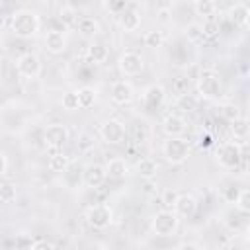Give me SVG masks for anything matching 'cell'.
<instances>
[{
	"mask_svg": "<svg viewBox=\"0 0 250 250\" xmlns=\"http://www.w3.org/2000/svg\"><path fill=\"white\" fill-rule=\"evenodd\" d=\"M12 33L21 37V39H29V37H35L39 33V27H41V20L37 16V12L29 10V8H21V10H16L12 14Z\"/></svg>",
	"mask_w": 250,
	"mask_h": 250,
	"instance_id": "6da1fadb",
	"label": "cell"
},
{
	"mask_svg": "<svg viewBox=\"0 0 250 250\" xmlns=\"http://www.w3.org/2000/svg\"><path fill=\"white\" fill-rule=\"evenodd\" d=\"M195 88H197L199 98L209 100V102H215L223 96V80H221L219 72L213 70V68H203L199 72Z\"/></svg>",
	"mask_w": 250,
	"mask_h": 250,
	"instance_id": "7a4b0ae2",
	"label": "cell"
},
{
	"mask_svg": "<svg viewBox=\"0 0 250 250\" xmlns=\"http://www.w3.org/2000/svg\"><path fill=\"white\" fill-rule=\"evenodd\" d=\"M189 143L182 137H166L162 143V156L170 164H184L189 158Z\"/></svg>",
	"mask_w": 250,
	"mask_h": 250,
	"instance_id": "3957f363",
	"label": "cell"
},
{
	"mask_svg": "<svg viewBox=\"0 0 250 250\" xmlns=\"http://www.w3.org/2000/svg\"><path fill=\"white\" fill-rule=\"evenodd\" d=\"M180 227V217L172 209L156 211L150 219V229L156 236H174Z\"/></svg>",
	"mask_w": 250,
	"mask_h": 250,
	"instance_id": "277c9868",
	"label": "cell"
},
{
	"mask_svg": "<svg viewBox=\"0 0 250 250\" xmlns=\"http://www.w3.org/2000/svg\"><path fill=\"white\" fill-rule=\"evenodd\" d=\"M242 160H244L242 146H240L236 141L225 143V145L219 148V152H217V162H219V166L225 168V170H236Z\"/></svg>",
	"mask_w": 250,
	"mask_h": 250,
	"instance_id": "5b68a950",
	"label": "cell"
},
{
	"mask_svg": "<svg viewBox=\"0 0 250 250\" xmlns=\"http://www.w3.org/2000/svg\"><path fill=\"white\" fill-rule=\"evenodd\" d=\"M86 221L90 227L102 230V229H107L113 221V211L107 203H96V205H90L88 211H86Z\"/></svg>",
	"mask_w": 250,
	"mask_h": 250,
	"instance_id": "8992f818",
	"label": "cell"
},
{
	"mask_svg": "<svg viewBox=\"0 0 250 250\" xmlns=\"http://www.w3.org/2000/svg\"><path fill=\"white\" fill-rule=\"evenodd\" d=\"M117 68H119V72H121L123 76H137V74L143 72L145 61H143V57H141L139 53H135V51H125V53H121L119 59H117Z\"/></svg>",
	"mask_w": 250,
	"mask_h": 250,
	"instance_id": "52a82bcc",
	"label": "cell"
},
{
	"mask_svg": "<svg viewBox=\"0 0 250 250\" xmlns=\"http://www.w3.org/2000/svg\"><path fill=\"white\" fill-rule=\"evenodd\" d=\"M16 70H18L20 76L33 80V78H37L41 74V59L35 53H31V51L29 53H23L16 61Z\"/></svg>",
	"mask_w": 250,
	"mask_h": 250,
	"instance_id": "ba28073f",
	"label": "cell"
},
{
	"mask_svg": "<svg viewBox=\"0 0 250 250\" xmlns=\"http://www.w3.org/2000/svg\"><path fill=\"white\" fill-rule=\"evenodd\" d=\"M100 137L107 145H119L125 139V125H123V121L113 119V117L105 119L100 125Z\"/></svg>",
	"mask_w": 250,
	"mask_h": 250,
	"instance_id": "9c48e42d",
	"label": "cell"
},
{
	"mask_svg": "<svg viewBox=\"0 0 250 250\" xmlns=\"http://www.w3.org/2000/svg\"><path fill=\"white\" fill-rule=\"evenodd\" d=\"M68 137H70V133H68L66 125H62V123H53V125H49V127L45 129V133H43V141H45V145H47L53 152H57L59 148H62L64 143L68 141Z\"/></svg>",
	"mask_w": 250,
	"mask_h": 250,
	"instance_id": "30bf717a",
	"label": "cell"
},
{
	"mask_svg": "<svg viewBox=\"0 0 250 250\" xmlns=\"http://www.w3.org/2000/svg\"><path fill=\"white\" fill-rule=\"evenodd\" d=\"M109 98L113 104L117 105H125V104H131L133 98H135V88L129 80H117L113 82L111 86V92H109Z\"/></svg>",
	"mask_w": 250,
	"mask_h": 250,
	"instance_id": "8fae6325",
	"label": "cell"
},
{
	"mask_svg": "<svg viewBox=\"0 0 250 250\" xmlns=\"http://www.w3.org/2000/svg\"><path fill=\"white\" fill-rule=\"evenodd\" d=\"M105 178H107V174H105V168L102 164L92 162V164H88V166L82 168V182L88 188H92V189L94 188H100L105 182Z\"/></svg>",
	"mask_w": 250,
	"mask_h": 250,
	"instance_id": "7c38bea8",
	"label": "cell"
},
{
	"mask_svg": "<svg viewBox=\"0 0 250 250\" xmlns=\"http://www.w3.org/2000/svg\"><path fill=\"white\" fill-rule=\"evenodd\" d=\"M162 131L166 137H182L188 131V123L182 115L178 113H168L162 119Z\"/></svg>",
	"mask_w": 250,
	"mask_h": 250,
	"instance_id": "4fadbf2b",
	"label": "cell"
},
{
	"mask_svg": "<svg viewBox=\"0 0 250 250\" xmlns=\"http://www.w3.org/2000/svg\"><path fill=\"white\" fill-rule=\"evenodd\" d=\"M164 98H166V90H164L160 84H152V86H148V88L145 90V94H143V104H145L146 109L154 111V109H158V107L164 104Z\"/></svg>",
	"mask_w": 250,
	"mask_h": 250,
	"instance_id": "5bb4252c",
	"label": "cell"
},
{
	"mask_svg": "<svg viewBox=\"0 0 250 250\" xmlns=\"http://www.w3.org/2000/svg\"><path fill=\"white\" fill-rule=\"evenodd\" d=\"M117 20H119L121 29H125V31H137L139 25H141V12H139L133 4H129V6L117 16Z\"/></svg>",
	"mask_w": 250,
	"mask_h": 250,
	"instance_id": "9a60e30c",
	"label": "cell"
},
{
	"mask_svg": "<svg viewBox=\"0 0 250 250\" xmlns=\"http://www.w3.org/2000/svg\"><path fill=\"white\" fill-rule=\"evenodd\" d=\"M45 49L51 55H61L66 49V35L61 29H49L45 35Z\"/></svg>",
	"mask_w": 250,
	"mask_h": 250,
	"instance_id": "2e32d148",
	"label": "cell"
},
{
	"mask_svg": "<svg viewBox=\"0 0 250 250\" xmlns=\"http://www.w3.org/2000/svg\"><path fill=\"white\" fill-rule=\"evenodd\" d=\"M172 211L178 215V217H191L195 211H197V199L191 195V193H180Z\"/></svg>",
	"mask_w": 250,
	"mask_h": 250,
	"instance_id": "e0dca14e",
	"label": "cell"
},
{
	"mask_svg": "<svg viewBox=\"0 0 250 250\" xmlns=\"http://www.w3.org/2000/svg\"><path fill=\"white\" fill-rule=\"evenodd\" d=\"M227 16H229V20H230L234 25L246 27V25H248V20H250V8H248V4H244V2H236V4H232V6L229 8Z\"/></svg>",
	"mask_w": 250,
	"mask_h": 250,
	"instance_id": "ac0fdd59",
	"label": "cell"
},
{
	"mask_svg": "<svg viewBox=\"0 0 250 250\" xmlns=\"http://www.w3.org/2000/svg\"><path fill=\"white\" fill-rule=\"evenodd\" d=\"M74 25H76L78 33H80L82 37H86V39H92V37H96V35L100 33V23H98V20L92 18V16H80Z\"/></svg>",
	"mask_w": 250,
	"mask_h": 250,
	"instance_id": "d6986e66",
	"label": "cell"
},
{
	"mask_svg": "<svg viewBox=\"0 0 250 250\" xmlns=\"http://www.w3.org/2000/svg\"><path fill=\"white\" fill-rule=\"evenodd\" d=\"M137 174L143 178V180H146V182H150V180H154L156 178V174H158V162L154 160V158H141L139 162H137Z\"/></svg>",
	"mask_w": 250,
	"mask_h": 250,
	"instance_id": "ffe728a7",
	"label": "cell"
},
{
	"mask_svg": "<svg viewBox=\"0 0 250 250\" xmlns=\"http://www.w3.org/2000/svg\"><path fill=\"white\" fill-rule=\"evenodd\" d=\"M104 168H105V174L109 178H113V180H121V178L127 176V162L123 158H119V156L109 158Z\"/></svg>",
	"mask_w": 250,
	"mask_h": 250,
	"instance_id": "44dd1931",
	"label": "cell"
},
{
	"mask_svg": "<svg viewBox=\"0 0 250 250\" xmlns=\"http://www.w3.org/2000/svg\"><path fill=\"white\" fill-rule=\"evenodd\" d=\"M62 180H64L66 188H70V189H74V188L82 182V168L78 166V162L70 160V164H68L66 170L62 172Z\"/></svg>",
	"mask_w": 250,
	"mask_h": 250,
	"instance_id": "7402d4cb",
	"label": "cell"
},
{
	"mask_svg": "<svg viewBox=\"0 0 250 250\" xmlns=\"http://www.w3.org/2000/svg\"><path fill=\"white\" fill-rule=\"evenodd\" d=\"M76 96H78V105H80V109L92 107V105L96 104V100H98V92H96L92 86H82V88L76 92Z\"/></svg>",
	"mask_w": 250,
	"mask_h": 250,
	"instance_id": "603a6c76",
	"label": "cell"
},
{
	"mask_svg": "<svg viewBox=\"0 0 250 250\" xmlns=\"http://www.w3.org/2000/svg\"><path fill=\"white\" fill-rule=\"evenodd\" d=\"M70 156H66V154H62V152H53L51 154V158H49V162H47V166H49V170L51 172H55V174H62L64 170H66V166L70 164Z\"/></svg>",
	"mask_w": 250,
	"mask_h": 250,
	"instance_id": "cb8c5ba5",
	"label": "cell"
},
{
	"mask_svg": "<svg viewBox=\"0 0 250 250\" xmlns=\"http://www.w3.org/2000/svg\"><path fill=\"white\" fill-rule=\"evenodd\" d=\"M88 57H90L94 62L102 64V62H105V61H107V57H109V49H107L104 43L94 41V43H90V45H88Z\"/></svg>",
	"mask_w": 250,
	"mask_h": 250,
	"instance_id": "d4e9b609",
	"label": "cell"
},
{
	"mask_svg": "<svg viewBox=\"0 0 250 250\" xmlns=\"http://www.w3.org/2000/svg\"><path fill=\"white\" fill-rule=\"evenodd\" d=\"M215 10H217V4L211 2V0H195V2H193V12H195L197 16H203L205 20L213 18Z\"/></svg>",
	"mask_w": 250,
	"mask_h": 250,
	"instance_id": "484cf974",
	"label": "cell"
},
{
	"mask_svg": "<svg viewBox=\"0 0 250 250\" xmlns=\"http://www.w3.org/2000/svg\"><path fill=\"white\" fill-rule=\"evenodd\" d=\"M230 133L234 139L244 141L248 137V119L246 117H238L234 121H230Z\"/></svg>",
	"mask_w": 250,
	"mask_h": 250,
	"instance_id": "4316f807",
	"label": "cell"
},
{
	"mask_svg": "<svg viewBox=\"0 0 250 250\" xmlns=\"http://www.w3.org/2000/svg\"><path fill=\"white\" fill-rule=\"evenodd\" d=\"M143 41H145L146 47H150V49H158V47H162V43H164V33H162L160 29H150V31L145 33Z\"/></svg>",
	"mask_w": 250,
	"mask_h": 250,
	"instance_id": "83f0119b",
	"label": "cell"
},
{
	"mask_svg": "<svg viewBox=\"0 0 250 250\" xmlns=\"http://www.w3.org/2000/svg\"><path fill=\"white\" fill-rule=\"evenodd\" d=\"M234 205H236L238 211L250 213V189H248V188H242V189L238 191V195H236V199H234Z\"/></svg>",
	"mask_w": 250,
	"mask_h": 250,
	"instance_id": "f1b7e54d",
	"label": "cell"
},
{
	"mask_svg": "<svg viewBox=\"0 0 250 250\" xmlns=\"http://www.w3.org/2000/svg\"><path fill=\"white\" fill-rule=\"evenodd\" d=\"M59 20L64 23V25H72V23H76V20H78V14H76V10L72 8V6H61V10H59Z\"/></svg>",
	"mask_w": 250,
	"mask_h": 250,
	"instance_id": "f546056e",
	"label": "cell"
},
{
	"mask_svg": "<svg viewBox=\"0 0 250 250\" xmlns=\"http://www.w3.org/2000/svg\"><path fill=\"white\" fill-rule=\"evenodd\" d=\"M16 199V186L12 182H0V201L12 203Z\"/></svg>",
	"mask_w": 250,
	"mask_h": 250,
	"instance_id": "4dcf8cb0",
	"label": "cell"
},
{
	"mask_svg": "<svg viewBox=\"0 0 250 250\" xmlns=\"http://www.w3.org/2000/svg\"><path fill=\"white\" fill-rule=\"evenodd\" d=\"M184 33H186V39L188 41H199V39H203L201 23H188L186 29H184Z\"/></svg>",
	"mask_w": 250,
	"mask_h": 250,
	"instance_id": "1f68e13d",
	"label": "cell"
},
{
	"mask_svg": "<svg viewBox=\"0 0 250 250\" xmlns=\"http://www.w3.org/2000/svg\"><path fill=\"white\" fill-rule=\"evenodd\" d=\"M172 90H174L178 96L189 94V92H188V90H189V78H188V76H178V78H174V82H172Z\"/></svg>",
	"mask_w": 250,
	"mask_h": 250,
	"instance_id": "d6a6232c",
	"label": "cell"
},
{
	"mask_svg": "<svg viewBox=\"0 0 250 250\" xmlns=\"http://www.w3.org/2000/svg\"><path fill=\"white\" fill-rule=\"evenodd\" d=\"M61 104H62V107H64V109H68V111L80 109V105H78V96H76V92H66V94L62 96V100H61Z\"/></svg>",
	"mask_w": 250,
	"mask_h": 250,
	"instance_id": "836d02e7",
	"label": "cell"
},
{
	"mask_svg": "<svg viewBox=\"0 0 250 250\" xmlns=\"http://www.w3.org/2000/svg\"><path fill=\"white\" fill-rule=\"evenodd\" d=\"M221 115L230 123V121H234V119L240 117V111H238V107L234 104H223L221 105Z\"/></svg>",
	"mask_w": 250,
	"mask_h": 250,
	"instance_id": "e575fe53",
	"label": "cell"
},
{
	"mask_svg": "<svg viewBox=\"0 0 250 250\" xmlns=\"http://www.w3.org/2000/svg\"><path fill=\"white\" fill-rule=\"evenodd\" d=\"M178 105L184 111H193L197 107V100L191 94H184V96H178Z\"/></svg>",
	"mask_w": 250,
	"mask_h": 250,
	"instance_id": "d590c367",
	"label": "cell"
},
{
	"mask_svg": "<svg viewBox=\"0 0 250 250\" xmlns=\"http://www.w3.org/2000/svg\"><path fill=\"white\" fill-rule=\"evenodd\" d=\"M201 31H203V37H215V35H217V31H219V23H217L213 18H209V20H205V21H203Z\"/></svg>",
	"mask_w": 250,
	"mask_h": 250,
	"instance_id": "8d00e7d4",
	"label": "cell"
},
{
	"mask_svg": "<svg viewBox=\"0 0 250 250\" xmlns=\"http://www.w3.org/2000/svg\"><path fill=\"white\" fill-rule=\"evenodd\" d=\"M76 146H78L80 152L90 150V148L94 146V139H92V135H88V133H80V135H78V143H76Z\"/></svg>",
	"mask_w": 250,
	"mask_h": 250,
	"instance_id": "74e56055",
	"label": "cell"
},
{
	"mask_svg": "<svg viewBox=\"0 0 250 250\" xmlns=\"http://www.w3.org/2000/svg\"><path fill=\"white\" fill-rule=\"evenodd\" d=\"M178 191L176 189H166L164 193H162V203H164V207L166 209H172L174 207V203H176V199H178Z\"/></svg>",
	"mask_w": 250,
	"mask_h": 250,
	"instance_id": "f35d334b",
	"label": "cell"
},
{
	"mask_svg": "<svg viewBox=\"0 0 250 250\" xmlns=\"http://www.w3.org/2000/svg\"><path fill=\"white\" fill-rule=\"evenodd\" d=\"M129 6V2H125V0H119V2H109V4H104V8H107L109 12H113L115 16H119L125 8Z\"/></svg>",
	"mask_w": 250,
	"mask_h": 250,
	"instance_id": "ab89813d",
	"label": "cell"
},
{
	"mask_svg": "<svg viewBox=\"0 0 250 250\" xmlns=\"http://www.w3.org/2000/svg\"><path fill=\"white\" fill-rule=\"evenodd\" d=\"M29 250H55V246H53L49 240H35V242L29 246Z\"/></svg>",
	"mask_w": 250,
	"mask_h": 250,
	"instance_id": "60d3db41",
	"label": "cell"
},
{
	"mask_svg": "<svg viewBox=\"0 0 250 250\" xmlns=\"http://www.w3.org/2000/svg\"><path fill=\"white\" fill-rule=\"evenodd\" d=\"M238 191H240V189H236L234 186H229V188L223 191V195H225L229 201H234V199H236V195H238Z\"/></svg>",
	"mask_w": 250,
	"mask_h": 250,
	"instance_id": "b9f144b4",
	"label": "cell"
},
{
	"mask_svg": "<svg viewBox=\"0 0 250 250\" xmlns=\"http://www.w3.org/2000/svg\"><path fill=\"white\" fill-rule=\"evenodd\" d=\"M8 172V158L4 156V152H0V178Z\"/></svg>",
	"mask_w": 250,
	"mask_h": 250,
	"instance_id": "7bdbcfd3",
	"label": "cell"
},
{
	"mask_svg": "<svg viewBox=\"0 0 250 250\" xmlns=\"http://www.w3.org/2000/svg\"><path fill=\"white\" fill-rule=\"evenodd\" d=\"M176 250H199V246L195 242H182V244H178Z\"/></svg>",
	"mask_w": 250,
	"mask_h": 250,
	"instance_id": "ee69618b",
	"label": "cell"
},
{
	"mask_svg": "<svg viewBox=\"0 0 250 250\" xmlns=\"http://www.w3.org/2000/svg\"><path fill=\"white\" fill-rule=\"evenodd\" d=\"M158 16H160V20H164V21H166V20H168V18H166V16H168V10H166V8H162V10L158 12Z\"/></svg>",
	"mask_w": 250,
	"mask_h": 250,
	"instance_id": "f6af8a7d",
	"label": "cell"
},
{
	"mask_svg": "<svg viewBox=\"0 0 250 250\" xmlns=\"http://www.w3.org/2000/svg\"><path fill=\"white\" fill-rule=\"evenodd\" d=\"M2 27H4V16L0 14V29H2Z\"/></svg>",
	"mask_w": 250,
	"mask_h": 250,
	"instance_id": "bcb514c9",
	"label": "cell"
}]
</instances>
